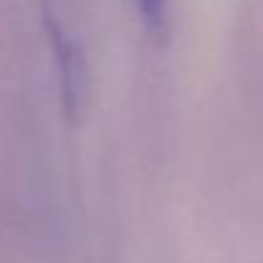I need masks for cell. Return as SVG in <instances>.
Listing matches in <instances>:
<instances>
[{"label":"cell","instance_id":"1","mask_svg":"<svg viewBox=\"0 0 263 263\" xmlns=\"http://www.w3.org/2000/svg\"><path fill=\"white\" fill-rule=\"evenodd\" d=\"M44 23H46V36L51 41V51L57 59V74H59L64 110L74 112L80 107L82 89H85V67H82L85 59H82L77 44H72V39L67 36V31L62 28V23L54 15H46Z\"/></svg>","mask_w":263,"mask_h":263},{"label":"cell","instance_id":"2","mask_svg":"<svg viewBox=\"0 0 263 263\" xmlns=\"http://www.w3.org/2000/svg\"><path fill=\"white\" fill-rule=\"evenodd\" d=\"M141 21L154 36H161L169 23V0H133Z\"/></svg>","mask_w":263,"mask_h":263}]
</instances>
